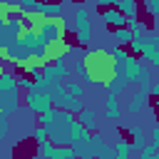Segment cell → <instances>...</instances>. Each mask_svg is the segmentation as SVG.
<instances>
[{
    "mask_svg": "<svg viewBox=\"0 0 159 159\" xmlns=\"http://www.w3.org/2000/svg\"><path fill=\"white\" fill-rule=\"evenodd\" d=\"M67 142L72 147H80V144H89L92 142V134L87 129V124H82L80 119H72L67 124Z\"/></svg>",
    "mask_w": 159,
    "mask_h": 159,
    "instance_id": "cell-6",
    "label": "cell"
},
{
    "mask_svg": "<svg viewBox=\"0 0 159 159\" xmlns=\"http://www.w3.org/2000/svg\"><path fill=\"white\" fill-rule=\"evenodd\" d=\"M109 55H112L117 62H124V60L129 57V55H127V50H122V47H112V50H109Z\"/></svg>",
    "mask_w": 159,
    "mask_h": 159,
    "instance_id": "cell-23",
    "label": "cell"
},
{
    "mask_svg": "<svg viewBox=\"0 0 159 159\" xmlns=\"http://www.w3.org/2000/svg\"><path fill=\"white\" fill-rule=\"evenodd\" d=\"M52 104H55V97L50 89H27V94H25V107L35 114L47 112Z\"/></svg>",
    "mask_w": 159,
    "mask_h": 159,
    "instance_id": "cell-2",
    "label": "cell"
},
{
    "mask_svg": "<svg viewBox=\"0 0 159 159\" xmlns=\"http://www.w3.org/2000/svg\"><path fill=\"white\" fill-rule=\"evenodd\" d=\"M62 2H67V0H62Z\"/></svg>",
    "mask_w": 159,
    "mask_h": 159,
    "instance_id": "cell-32",
    "label": "cell"
},
{
    "mask_svg": "<svg viewBox=\"0 0 159 159\" xmlns=\"http://www.w3.org/2000/svg\"><path fill=\"white\" fill-rule=\"evenodd\" d=\"M47 134H50V129H47L45 124L32 129V139H35V142H45V139H47Z\"/></svg>",
    "mask_w": 159,
    "mask_h": 159,
    "instance_id": "cell-21",
    "label": "cell"
},
{
    "mask_svg": "<svg viewBox=\"0 0 159 159\" xmlns=\"http://www.w3.org/2000/svg\"><path fill=\"white\" fill-rule=\"evenodd\" d=\"M132 152H134L132 142H127V139H117V142H114V154H117L119 159H127Z\"/></svg>",
    "mask_w": 159,
    "mask_h": 159,
    "instance_id": "cell-16",
    "label": "cell"
},
{
    "mask_svg": "<svg viewBox=\"0 0 159 159\" xmlns=\"http://www.w3.org/2000/svg\"><path fill=\"white\" fill-rule=\"evenodd\" d=\"M52 97H55V107L70 109V112H75V114H80V109L84 107L80 97H75L67 87H60V84H55V82H52Z\"/></svg>",
    "mask_w": 159,
    "mask_h": 159,
    "instance_id": "cell-3",
    "label": "cell"
},
{
    "mask_svg": "<svg viewBox=\"0 0 159 159\" xmlns=\"http://www.w3.org/2000/svg\"><path fill=\"white\" fill-rule=\"evenodd\" d=\"M75 154H77V149H75V147H65V144H57L55 152H52L55 159H72Z\"/></svg>",
    "mask_w": 159,
    "mask_h": 159,
    "instance_id": "cell-18",
    "label": "cell"
},
{
    "mask_svg": "<svg viewBox=\"0 0 159 159\" xmlns=\"http://www.w3.org/2000/svg\"><path fill=\"white\" fill-rule=\"evenodd\" d=\"M152 94H157V97H159V82H154V84H152ZM157 104H159V99H157Z\"/></svg>",
    "mask_w": 159,
    "mask_h": 159,
    "instance_id": "cell-29",
    "label": "cell"
},
{
    "mask_svg": "<svg viewBox=\"0 0 159 159\" xmlns=\"http://www.w3.org/2000/svg\"><path fill=\"white\" fill-rule=\"evenodd\" d=\"M129 50L137 52V55H142L144 60H149V65L159 67V42H157V37H147V35L134 37L129 42Z\"/></svg>",
    "mask_w": 159,
    "mask_h": 159,
    "instance_id": "cell-1",
    "label": "cell"
},
{
    "mask_svg": "<svg viewBox=\"0 0 159 159\" xmlns=\"http://www.w3.org/2000/svg\"><path fill=\"white\" fill-rule=\"evenodd\" d=\"M40 122H42L45 127H52V124L57 122V109H55V107H50L47 112H42V114H40Z\"/></svg>",
    "mask_w": 159,
    "mask_h": 159,
    "instance_id": "cell-19",
    "label": "cell"
},
{
    "mask_svg": "<svg viewBox=\"0 0 159 159\" xmlns=\"http://www.w3.org/2000/svg\"><path fill=\"white\" fill-rule=\"evenodd\" d=\"M37 40H40V45H52L55 40H62V27H60V22H55V17H47V20H42L40 22V30H37Z\"/></svg>",
    "mask_w": 159,
    "mask_h": 159,
    "instance_id": "cell-4",
    "label": "cell"
},
{
    "mask_svg": "<svg viewBox=\"0 0 159 159\" xmlns=\"http://www.w3.org/2000/svg\"><path fill=\"white\" fill-rule=\"evenodd\" d=\"M127 84H129V82L124 80V75H119V77H109V82H107V89H109V94H122Z\"/></svg>",
    "mask_w": 159,
    "mask_h": 159,
    "instance_id": "cell-12",
    "label": "cell"
},
{
    "mask_svg": "<svg viewBox=\"0 0 159 159\" xmlns=\"http://www.w3.org/2000/svg\"><path fill=\"white\" fill-rule=\"evenodd\" d=\"M144 107H147V94H144V92H137V94L132 97V102L127 104V112H129V114H137V112L144 109Z\"/></svg>",
    "mask_w": 159,
    "mask_h": 159,
    "instance_id": "cell-13",
    "label": "cell"
},
{
    "mask_svg": "<svg viewBox=\"0 0 159 159\" xmlns=\"http://www.w3.org/2000/svg\"><path fill=\"white\" fill-rule=\"evenodd\" d=\"M147 10H149L154 17H159V0H147Z\"/></svg>",
    "mask_w": 159,
    "mask_h": 159,
    "instance_id": "cell-26",
    "label": "cell"
},
{
    "mask_svg": "<svg viewBox=\"0 0 159 159\" xmlns=\"http://www.w3.org/2000/svg\"><path fill=\"white\" fill-rule=\"evenodd\" d=\"M77 119H80L82 124H87V129H89V132H94V129H97V117H94V112H92V109H84V107H82Z\"/></svg>",
    "mask_w": 159,
    "mask_h": 159,
    "instance_id": "cell-15",
    "label": "cell"
},
{
    "mask_svg": "<svg viewBox=\"0 0 159 159\" xmlns=\"http://www.w3.org/2000/svg\"><path fill=\"white\" fill-rule=\"evenodd\" d=\"M67 89H70L75 97H80V99H82V94H84V87H82V84H77V82H67Z\"/></svg>",
    "mask_w": 159,
    "mask_h": 159,
    "instance_id": "cell-24",
    "label": "cell"
},
{
    "mask_svg": "<svg viewBox=\"0 0 159 159\" xmlns=\"http://www.w3.org/2000/svg\"><path fill=\"white\" fill-rule=\"evenodd\" d=\"M0 72H2V65H0Z\"/></svg>",
    "mask_w": 159,
    "mask_h": 159,
    "instance_id": "cell-31",
    "label": "cell"
},
{
    "mask_svg": "<svg viewBox=\"0 0 159 159\" xmlns=\"http://www.w3.org/2000/svg\"><path fill=\"white\" fill-rule=\"evenodd\" d=\"M112 37L119 42V45H129L132 40H134V32L127 27V25H122V27H114V32H112Z\"/></svg>",
    "mask_w": 159,
    "mask_h": 159,
    "instance_id": "cell-11",
    "label": "cell"
},
{
    "mask_svg": "<svg viewBox=\"0 0 159 159\" xmlns=\"http://www.w3.org/2000/svg\"><path fill=\"white\" fill-rule=\"evenodd\" d=\"M97 5H104V7H109V5H117L119 0H94Z\"/></svg>",
    "mask_w": 159,
    "mask_h": 159,
    "instance_id": "cell-27",
    "label": "cell"
},
{
    "mask_svg": "<svg viewBox=\"0 0 159 159\" xmlns=\"http://www.w3.org/2000/svg\"><path fill=\"white\" fill-rule=\"evenodd\" d=\"M104 114H107V119H117V117H119V102H117V94H109V97H107Z\"/></svg>",
    "mask_w": 159,
    "mask_h": 159,
    "instance_id": "cell-14",
    "label": "cell"
},
{
    "mask_svg": "<svg viewBox=\"0 0 159 159\" xmlns=\"http://www.w3.org/2000/svg\"><path fill=\"white\" fill-rule=\"evenodd\" d=\"M122 65H124V70H122L124 80H127V82H137V77H139V67H142V65H139V60H134V57H127Z\"/></svg>",
    "mask_w": 159,
    "mask_h": 159,
    "instance_id": "cell-8",
    "label": "cell"
},
{
    "mask_svg": "<svg viewBox=\"0 0 159 159\" xmlns=\"http://www.w3.org/2000/svg\"><path fill=\"white\" fill-rule=\"evenodd\" d=\"M102 20H104L109 27H122V25H127V15H124L117 5L104 7V10H102Z\"/></svg>",
    "mask_w": 159,
    "mask_h": 159,
    "instance_id": "cell-7",
    "label": "cell"
},
{
    "mask_svg": "<svg viewBox=\"0 0 159 159\" xmlns=\"http://www.w3.org/2000/svg\"><path fill=\"white\" fill-rule=\"evenodd\" d=\"M20 5L27 7V10H32V7H35V0H20Z\"/></svg>",
    "mask_w": 159,
    "mask_h": 159,
    "instance_id": "cell-28",
    "label": "cell"
},
{
    "mask_svg": "<svg viewBox=\"0 0 159 159\" xmlns=\"http://www.w3.org/2000/svg\"><path fill=\"white\" fill-rule=\"evenodd\" d=\"M117 7L127 15V17H137V12H139V5H137V0H119L117 2Z\"/></svg>",
    "mask_w": 159,
    "mask_h": 159,
    "instance_id": "cell-17",
    "label": "cell"
},
{
    "mask_svg": "<svg viewBox=\"0 0 159 159\" xmlns=\"http://www.w3.org/2000/svg\"><path fill=\"white\" fill-rule=\"evenodd\" d=\"M157 42H159V17H157Z\"/></svg>",
    "mask_w": 159,
    "mask_h": 159,
    "instance_id": "cell-30",
    "label": "cell"
},
{
    "mask_svg": "<svg viewBox=\"0 0 159 159\" xmlns=\"http://www.w3.org/2000/svg\"><path fill=\"white\" fill-rule=\"evenodd\" d=\"M75 30H77L80 45H87L89 37H92V25H89V12H87V7H77V10H75Z\"/></svg>",
    "mask_w": 159,
    "mask_h": 159,
    "instance_id": "cell-5",
    "label": "cell"
},
{
    "mask_svg": "<svg viewBox=\"0 0 159 159\" xmlns=\"http://www.w3.org/2000/svg\"><path fill=\"white\" fill-rule=\"evenodd\" d=\"M32 10L40 12V15H45V17H60L62 15V7L60 5H47V2H35Z\"/></svg>",
    "mask_w": 159,
    "mask_h": 159,
    "instance_id": "cell-9",
    "label": "cell"
},
{
    "mask_svg": "<svg viewBox=\"0 0 159 159\" xmlns=\"http://www.w3.org/2000/svg\"><path fill=\"white\" fill-rule=\"evenodd\" d=\"M42 75L50 80V82H55L60 75H57V65H42Z\"/></svg>",
    "mask_w": 159,
    "mask_h": 159,
    "instance_id": "cell-20",
    "label": "cell"
},
{
    "mask_svg": "<svg viewBox=\"0 0 159 159\" xmlns=\"http://www.w3.org/2000/svg\"><path fill=\"white\" fill-rule=\"evenodd\" d=\"M139 152H142V157H144V159H149V157H157V152H159V147H157V144L152 142V144H144V147H142Z\"/></svg>",
    "mask_w": 159,
    "mask_h": 159,
    "instance_id": "cell-22",
    "label": "cell"
},
{
    "mask_svg": "<svg viewBox=\"0 0 159 159\" xmlns=\"http://www.w3.org/2000/svg\"><path fill=\"white\" fill-rule=\"evenodd\" d=\"M17 84H20L22 89H35V80H30V77H20Z\"/></svg>",
    "mask_w": 159,
    "mask_h": 159,
    "instance_id": "cell-25",
    "label": "cell"
},
{
    "mask_svg": "<svg viewBox=\"0 0 159 159\" xmlns=\"http://www.w3.org/2000/svg\"><path fill=\"white\" fill-rule=\"evenodd\" d=\"M129 137H132V147H134V149H142V147L147 144V134H144V129L137 127V124L129 127Z\"/></svg>",
    "mask_w": 159,
    "mask_h": 159,
    "instance_id": "cell-10",
    "label": "cell"
}]
</instances>
